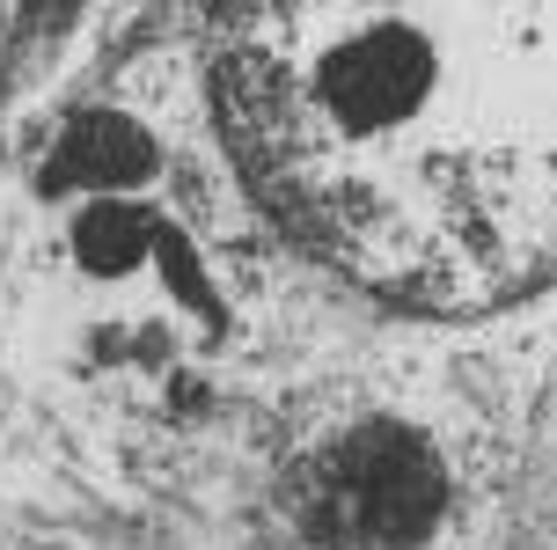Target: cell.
Returning a JSON list of instances; mask_svg holds the SVG:
<instances>
[{
  "label": "cell",
  "instance_id": "6da1fadb",
  "mask_svg": "<svg viewBox=\"0 0 557 550\" xmlns=\"http://www.w3.org/2000/svg\"><path fill=\"white\" fill-rule=\"evenodd\" d=\"M235 162L323 265L411 308L557 265V0H206Z\"/></svg>",
  "mask_w": 557,
  "mask_h": 550
}]
</instances>
